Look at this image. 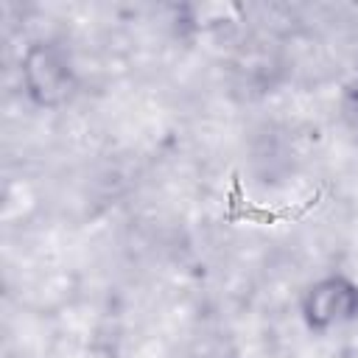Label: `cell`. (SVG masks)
Returning a JSON list of instances; mask_svg holds the SVG:
<instances>
[{
    "label": "cell",
    "instance_id": "cell-1",
    "mask_svg": "<svg viewBox=\"0 0 358 358\" xmlns=\"http://www.w3.org/2000/svg\"><path fill=\"white\" fill-rule=\"evenodd\" d=\"M319 204V193H313L310 199L299 201V204H285V207H257L255 201L246 199L243 187H241V179L235 176L232 179V190H229V199H227V221L235 224V221H252V224H291V221H299L302 215H308V210H313Z\"/></svg>",
    "mask_w": 358,
    "mask_h": 358
}]
</instances>
